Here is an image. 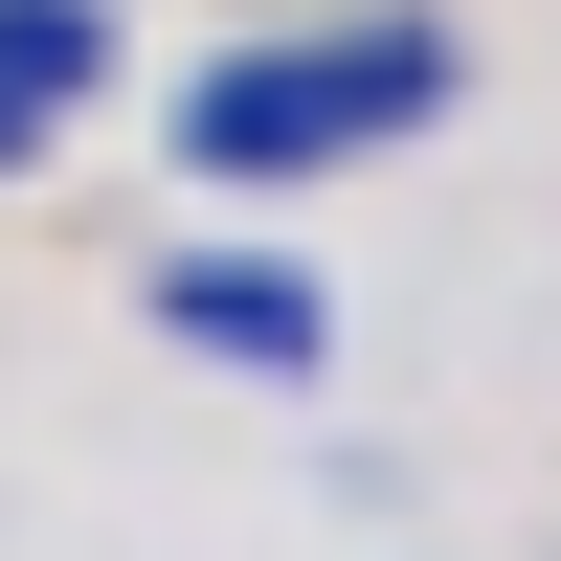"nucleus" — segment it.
<instances>
[{"label":"nucleus","instance_id":"f257e3e1","mask_svg":"<svg viewBox=\"0 0 561 561\" xmlns=\"http://www.w3.org/2000/svg\"><path fill=\"white\" fill-rule=\"evenodd\" d=\"M427 113H449V23L382 0V23H314V45H225L180 90V180H337V158H382Z\"/></svg>","mask_w":561,"mask_h":561},{"label":"nucleus","instance_id":"f03ea898","mask_svg":"<svg viewBox=\"0 0 561 561\" xmlns=\"http://www.w3.org/2000/svg\"><path fill=\"white\" fill-rule=\"evenodd\" d=\"M158 337L225 359V382H270V404L337 382V293H314L293 248H158Z\"/></svg>","mask_w":561,"mask_h":561},{"label":"nucleus","instance_id":"7ed1b4c3","mask_svg":"<svg viewBox=\"0 0 561 561\" xmlns=\"http://www.w3.org/2000/svg\"><path fill=\"white\" fill-rule=\"evenodd\" d=\"M90 68H113V0H0V90H45V113H68Z\"/></svg>","mask_w":561,"mask_h":561},{"label":"nucleus","instance_id":"20e7f679","mask_svg":"<svg viewBox=\"0 0 561 561\" xmlns=\"http://www.w3.org/2000/svg\"><path fill=\"white\" fill-rule=\"evenodd\" d=\"M23 158H45V90H0V180H23Z\"/></svg>","mask_w":561,"mask_h":561}]
</instances>
